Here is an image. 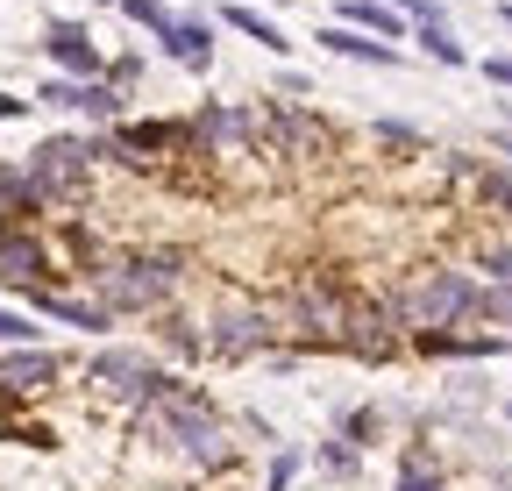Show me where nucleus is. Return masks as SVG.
Returning <instances> with one entry per match:
<instances>
[{
    "label": "nucleus",
    "mask_w": 512,
    "mask_h": 491,
    "mask_svg": "<svg viewBox=\"0 0 512 491\" xmlns=\"http://www.w3.org/2000/svg\"><path fill=\"white\" fill-rule=\"evenodd\" d=\"M399 328H420V335H441V328H456L463 314H477V285L463 271H420L392 306H384Z\"/></svg>",
    "instance_id": "nucleus-3"
},
{
    "label": "nucleus",
    "mask_w": 512,
    "mask_h": 491,
    "mask_svg": "<svg viewBox=\"0 0 512 491\" xmlns=\"http://www.w3.org/2000/svg\"><path fill=\"white\" fill-rule=\"evenodd\" d=\"M185 143V129L178 121H128V129L114 136V157H136V164H150L157 150H178Z\"/></svg>",
    "instance_id": "nucleus-13"
},
{
    "label": "nucleus",
    "mask_w": 512,
    "mask_h": 491,
    "mask_svg": "<svg viewBox=\"0 0 512 491\" xmlns=\"http://www.w3.org/2000/svg\"><path fill=\"white\" fill-rule=\"evenodd\" d=\"M93 378H100V392L121 399V406H150L157 385H164L150 363H143V356H128V349H100V356H93Z\"/></svg>",
    "instance_id": "nucleus-8"
},
{
    "label": "nucleus",
    "mask_w": 512,
    "mask_h": 491,
    "mask_svg": "<svg viewBox=\"0 0 512 491\" xmlns=\"http://www.w3.org/2000/svg\"><path fill=\"white\" fill-rule=\"evenodd\" d=\"M207 349L214 356H256V349H271V314H264V306H249V299H221L214 306V335H207Z\"/></svg>",
    "instance_id": "nucleus-6"
},
{
    "label": "nucleus",
    "mask_w": 512,
    "mask_h": 491,
    "mask_svg": "<svg viewBox=\"0 0 512 491\" xmlns=\"http://www.w3.org/2000/svg\"><path fill=\"white\" fill-rule=\"evenodd\" d=\"M484 72H491L498 86H512V57H491V65H484Z\"/></svg>",
    "instance_id": "nucleus-30"
},
{
    "label": "nucleus",
    "mask_w": 512,
    "mask_h": 491,
    "mask_svg": "<svg viewBox=\"0 0 512 491\" xmlns=\"http://www.w3.org/2000/svg\"><path fill=\"white\" fill-rule=\"evenodd\" d=\"M164 50L178 57L185 72H207V65H214V36H207V22H171V29H164Z\"/></svg>",
    "instance_id": "nucleus-15"
},
{
    "label": "nucleus",
    "mask_w": 512,
    "mask_h": 491,
    "mask_svg": "<svg viewBox=\"0 0 512 491\" xmlns=\"http://www.w3.org/2000/svg\"><path fill=\"white\" fill-rule=\"evenodd\" d=\"M79 93H86V86H72V79H50V86H43L50 107H79Z\"/></svg>",
    "instance_id": "nucleus-26"
},
{
    "label": "nucleus",
    "mask_w": 512,
    "mask_h": 491,
    "mask_svg": "<svg viewBox=\"0 0 512 491\" xmlns=\"http://www.w3.org/2000/svg\"><path fill=\"white\" fill-rule=\"evenodd\" d=\"M320 43H328L335 57H363V65H399V50L392 43H377V36H363V29H320Z\"/></svg>",
    "instance_id": "nucleus-16"
},
{
    "label": "nucleus",
    "mask_w": 512,
    "mask_h": 491,
    "mask_svg": "<svg viewBox=\"0 0 512 491\" xmlns=\"http://www.w3.org/2000/svg\"><path fill=\"white\" fill-rule=\"evenodd\" d=\"M399 321L384 314V306H363V299H349V321H342V349H356V356H370V363H384L399 349V335H392Z\"/></svg>",
    "instance_id": "nucleus-9"
},
{
    "label": "nucleus",
    "mask_w": 512,
    "mask_h": 491,
    "mask_svg": "<svg viewBox=\"0 0 512 491\" xmlns=\"http://www.w3.org/2000/svg\"><path fill=\"white\" fill-rule=\"evenodd\" d=\"M477 314H491V321H512V285H498V292H477Z\"/></svg>",
    "instance_id": "nucleus-23"
},
{
    "label": "nucleus",
    "mask_w": 512,
    "mask_h": 491,
    "mask_svg": "<svg viewBox=\"0 0 512 491\" xmlns=\"http://www.w3.org/2000/svg\"><path fill=\"white\" fill-rule=\"evenodd\" d=\"M114 8H121L128 22H143V29H157V36L171 29V15H164V0H114Z\"/></svg>",
    "instance_id": "nucleus-21"
},
{
    "label": "nucleus",
    "mask_w": 512,
    "mask_h": 491,
    "mask_svg": "<svg viewBox=\"0 0 512 491\" xmlns=\"http://www.w3.org/2000/svg\"><path fill=\"white\" fill-rule=\"evenodd\" d=\"M43 242L29 235H0V285H15V292H43Z\"/></svg>",
    "instance_id": "nucleus-10"
},
{
    "label": "nucleus",
    "mask_w": 512,
    "mask_h": 491,
    "mask_svg": "<svg viewBox=\"0 0 512 491\" xmlns=\"http://www.w3.org/2000/svg\"><path fill=\"white\" fill-rule=\"evenodd\" d=\"M420 43H427V57H441V65H463V43L448 36L441 22H427V29H420Z\"/></svg>",
    "instance_id": "nucleus-22"
},
{
    "label": "nucleus",
    "mask_w": 512,
    "mask_h": 491,
    "mask_svg": "<svg viewBox=\"0 0 512 491\" xmlns=\"http://www.w3.org/2000/svg\"><path fill=\"white\" fill-rule=\"evenodd\" d=\"M342 29H377V36H392L399 15H392V8H377V0H342Z\"/></svg>",
    "instance_id": "nucleus-18"
},
{
    "label": "nucleus",
    "mask_w": 512,
    "mask_h": 491,
    "mask_svg": "<svg viewBox=\"0 0 512 491\" xmlns=\"http://www.w3.org/2000/svg\"><path fill=\"white\" fill-rule=\"evenodd\" d=\"M399 8H406V15H413L420 29H427V22H441V8H434V0H399Z\"/></svg>",
    "instance_id": "nucleus-29"
},
{
    "label": "nucleus",
    "mask_w": 512,
    "mask_h": 491,
    "mask_svg": "<svg viewBox=\"0 0 512 491\" xmlns=\"http://www.w3.org/2000/svg\"><path fill=\"white\" fill-rule=\"evenodd\" d=\"M505 22H512V8H505Z\"/></svg>",
    "instance_id": "nucleus-32"
},
{
    "label": "nucleus",
    "mask_w": 512,
    "mask_h": 491,
    "mask_svg": "<svg viewBox=\"0 0 512 491\" xmlns=\"http://www.w3.org/2000/svg\"><path fill=\"white\" fill-rule=\"evenodd\" d=\"M50 57H57L64 72H72V86L100 72V50H93V36H86L79 22H50Z\"/></svg>",
    "instance_id": "nucleus-12"
},
{
    "label": "nucleus",
    "mask_w": 512,
    "mask_h": 491,
    "mask_svg": "<svg viewBox=\"0 0 512 491\" xmlns=\"http://www.w3.org/2000/svg\"><path fill=\"white\" fill-rule=\"evenodd\" d=\"M150 427L164 435V449H178L185 463H228V427H221V413L200 399V392H185V385H157V399H150Z\"/></svg>",
    "instance_id": "nucleus-1"
},
{
    "label": "nucleus",
    "mask_w": 512,
    "mask_h": 491,
    "mask_svg": "<svg viewBox=\"0 0 512 491\" xmlns=\"http://www.w3.org/2000/svg\"><path fill=\"white\" fill-rule=\"evenodd\" d=\"M484 264H491V278H498V285H512V242H498V250H484Z\"/></svg>",
    "instance_id": "nucleus-27"
},
{
    "label": "nucleus",
    "mask_w": 512,
    "mask_h": 491,
    "mask_svg": "<svg viewBox=\"0 0 512 491\" xmlns=\"http://www.w3.org/2000/svg\"><path fill=\"white\" fill-rule=\"evenodd\" d=\"M249 129H256L249 107H207L200 121H192V143H200V150H228V143H242Z\"/></svg>",
    "instance_id": "nucleus-14"
},
{
    "label": "nucleus",
    "mask_w": 512,
    "mask_h": 491,
    "mask_svg": "<svg viewBox=\"0 0 512 491\" xmlns=\"http://www.w3.org/2000/svg\"><path fill=\"white\" fill-rule=\"evenodd\" d=\"M477 186H484V200H498V207L512 214V178H505V171H477Z\"/></svg>",
    "instance_id": "nucleus-24"
},
{
    "label": "nucleus",
    "mask_w": 512,
    "mask_h": 491,
    "mask_svg": "<svg viewBox=\"0 0 512 491\" xmlns=\"http://www.w3.org/2000/svg\"><path fill=\"white\" fill-rule=\"evenodd\" d=\"M29 335H36V328H29L22 314H8V306H0V342H29Z\"/></svg>",
    "instance_id": "nucleus-28"
},
{
    "label": "nucleus",
    "mask_w": 512,
    "mask_h": 491,
    "mask_svg": "<svg viewBox=\"0 0 512 491\" xmlns=\"http://www.w3.org/2000/svg\"><path fill=\"white\" fill-rule=\"evenodd\" d=\"M50 378H57V356H43V349H15V356H0V392H8V399H36Z\"/></svg>",
    "instance_id": "nucleus-11"
},
{
    "label": "nucleus",
    "mask_w": 512,
    "mask_h": 491,
    "mask_svg": "<svg viewBox=\"0 0 512 491\" xmlns=\"http://www.w3.org/2000/svg\"><path fill=\"white\" fill-rule=\"evenodd\" d=\"M228 22H235V29H242L249 43H264V50H285V36H278V29H271L264 15H256V8H235V0H228Z\"/></svg>",
    "instance_id": "nucleus-20"
},
{
    "label": "nucleus",
    "mask_w": 512,
    "mask_h": 491,
    "mask_svg": "<svg viewBox=\"0 0 512 491\" xmlns=\"http://www.w3.org/2000/svg\"><path fill=\"white\" fill-rule=\"evenodd\" d=\"M256 121H264V136L278 143V157H306V164L335 157V129H328V121H313V114H299V107H264Z\"/></svg>",
    "instance_id": "nucleus-7"
},
{
    "label": "nucleus",
    "mask_w": 512,
    "mask_h": 491,
    "mask_svg": "<svg viewBox=\"0 0 512 491\" xmlns=\"http://www.w3.org/2000/svg\"><path fill=\"white\" fill-rule=\"evenodd\" d=\"M86 164H93V143L79 136H50L36 157H29V200H64V193H79L86 186Z\"/></svg>",
    "instance_id": "nucleus-4"
},
{
    "label": "nucleus",
    "mask_w": 512,
    "mask_h": 491,
    "mask_svg": "<svg viewBox=\"0 0 512 491\" xmlns=\"http://www.w3.org/2000/svg\"><path fill=\"white\" fill-rule=\"evenodd\" d=\"M22 107H29V100H15V93H0V121H15Z\"/></svg>",
    "instance_id": "nucleus-31"
},
{
    "label": "nucleus",
    "mask_w": 512,
    "mask_h": 491,
    "mask_svg": "<svg viewBox=\"0 0 512 491\" xmlns=\"http://www.w3.org/2000/svg\"><path fill=\"white\" fill-rule=\"evenodd\" d=\"M79 107H86V114H114L121 100H114V86H86V93H79Z\"/></svg>",
    "instance_id": "nucleus-25"
},
{
    "label": "nucleus",
    "mask_w": 512,
    "mask_h": 491,
    "mask_svg": "<svg viewBox=\"0 0 512 491\" xmlns=\"http://www.w3.org/2000/svg\"><path fill=\"white\" fill-rule=\"evenodd\" d=\"M342 321H349V299H342L328 278L285 292V328H292V335H306V342H342Z\"/></svg>",
    "instance_id": "nucleus-5"
},
{
    "label": "nucleus",
    "mask_w": 512,
    "mask_h": 491,
    "mask_svg": "<svg viewBox=\"0 0 512 491\" xmlns=\"http://www.w3.org/2000/svg\"><path fill=\"white\" fill-rule=\"evenodd\" d=\"M43 314H57L64 328H107V306H86V299H64V292H36Z\"/></svg>",
    "instance_id": "nucleus-17"
},
{
    "label": "nucleus",
    "mask_w": 512,
    "mask_h": 491,
    "mask_svg": "<svg viewBox=\"0 0 512 491\" xmlns=\"http://www.w3.org/2000/svg\"><path fill=\"white\" fill-rule=\"evenodd\" d=\"M399 491H448L427 449H406V470H399Z\"/></svg>",
    "instance_id": "nucleus-19"
},
{
    "label": "nucleus",
    "mask_w": 512,
    "mask_h": 491,
    "mask_svg": "<svg viewBox=\"0 0 512 491\" xmlns=\"http://www.w3.org/2000/svg\"><path fill=\"white\" fill-rule=\"evenodd\" d=\"M185 285V257L178 250H143V257H114L100 271V306L107 314H150Z\"/></svg>",
    "instance_id": "nucleus-2"
}]
</instances>
